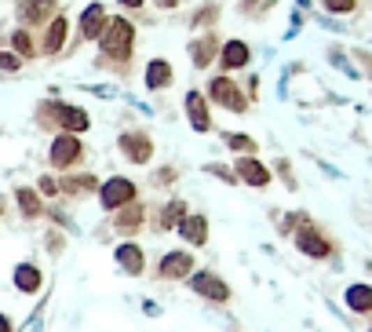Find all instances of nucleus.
I'll return each mask as SVG.
<instances>
[{
    "label": "nucleus",
    "instance_id": "1",
    "mask_svg": "<svg viewBox=\"0 0 372 332\" xmlns=\"http://www.w3.org/2000/svg\"><path fill=\"white\" fill-rule=\"evenodd\" d=\"M99 52H103V66H110V62H132V52H135V26L124 19V15H113V19L106 22V29L99 33Z\"/></svg>",
    "mask_w": 372,
    "mask_h": 332
},
{
    "label": "nucleus",
    "instance_id": "2",
    "mask_svg": "<svg viewBox=\"0 0 372 332\" xmlns=\"http://www.w3.org/2000/svg\"><path fill=\"white\" fill-rule=\"evenodd\" d=\"M37 121L40 124H59L62 132H70V135H80V132H88L91 128V117H88V110H80V106H70V103H44L37 110Z\"/></svg>",
    "mask_w": 372,
    "mask_h": 332
},
{
    "label": "nucleus",
    "instance_id": "3",
    "mask_svg": "<svg viewBox=\"0 0 372 332\" xmlns=\"http://www.w3.org/2000/svg\"><path fill=\"white\" fill-rule=\"evenodd\" d=\"M95 197H99L103 212H110V216H113L117 209H124V204L139 201V183H135V179H128V176H110L106 183H99Z\"/></svg>",
    "mask_w": 372,
    "mask_h": 332
},
{
    "label": "nucleus",
    "instance_id": "4",
    "mask_svg": "<svg viewBox=\"0 0 372 332\" xmlns=\"http://www.w3.org/2000/svg\"><path fill=\"white\" fill-rule=\"evenodd\" d=\"M193 271H198V256L190 248H168L165 256L157 259L154 278L157 281H186Z\"/></svg>",
    "mask_w": 372,
    "mask_h": 332
},
{
    "label": "nucleus",
    "instance_id": "5",
    "mask_svg": "<svg viewBox=\"0 0 372 332\" xmlns=\"http://www.w3.org/2000/svg\"><path fill=\"white\" fill-rule=\"evenodd\" d=\"M186 285H190L193 296H201V299H208V303H216V307L230 303V296H234L230 281H226L223 274H216V271H193L186 278Z\"/></svg>",
    "mask_w": 372,
    "mask_h": 332
},
{
    "label": "nucleus",
    "instance_id": "6",
    "mask_svg": "<svg viewBox=\"0 0 372 332\" xmlns=\"http://www.w3.org/2000/svg\"><path fill=\"white\" fill-rule=\"evenodd\" d=\"M47 161H52L55 172H73L80 161H84V142L70 132H59L47 146Z\"/></svg>",
    "mask_w": 372,
    "mask_h": 332
},
{
    "label": "nucleus",
    "instance_id": "7",
    "mask_svg": "<svg viewBox=\"0 0 372 332\" xmlns=\"http://www.w3.org/2000/svg\"><path fill=\"white\" fill-rule=\"evenodd\" d=\"M208 99L223 110H230V114H245L248 110V95L237 88V81H230V73H219L208 81Z\"/></svg>",
    "mask_w": 372,
    "mask_h": 332
},
{
    "label": "nucleus",
    "instance_id": "8",
    "mask_svg": "<svg viewBox=\"0 0 372 332\" xmlns=\"http://www.w3.org/2000/svg\"><path fill=\"white\" fill-rule=\"evenodd\" d=\"M147 219H150V209H147V201H132V204H124V209L113 212V234H121V241H135V234H142V227H147Z\"/></svg>",
    "mask_w": 372,
    "mask_h": 332
},
{
    "label": "nucleus",
    "instance_id": "9",
    "mask_svg": "<svg viewBox=\"0 0 372 332\" xmlns=\"http://www.w3.org/2000/svg\"><path fill=\"white\" fill-rule=\"evenodd\" d=\"M292 241L299 248V256H306V259H329L332 256V241L321 234V227L311 223V219H306V223L292 234Z\"/></svg>",
    "mask_w": 372,
    "mask_h": 332
},
{
    "label": "nucleus",
    "instance_id": "10",
    "mask_svg": "<svg viewBox=\"0 0 372 332\" xmlns=\"http://www.w3.org/2000/svg\"><path fill=\"white\" fill-rule=\"evenodd\" d=\"M113 263H117V271L128 274V278L147 274V252H142L139 241H121L117 248H113Z\"/></svg>",
    "mask_w": 372,
    "mask_h": 332
},
{
    "label": "nucleus",
    "instance_id": "11",
    "mask_svg": "<svg viewBox=\"0 0 372 332\" xmlns=\"http://www.w3.org/2000/svg\"><path fill=\"white\" fill-rule=\"evenodd\" d=\"M186 212H190V204H186L183 197H168V201H161V204H157V212H154V219H150V227L161 230V234H172V230H179V223L186 219Z\"/></svg>",
    "mask_w": 372,
    "mask_h": 332
},
{
    "label": "nucleus",
    "instance_id": "12",
    "mask_svg": "<svg viewBox=\"0 0 372 332\" xmlns=\"http://www.w3.org/2000/svg\"><path fill=\"white\" fill-rule=\"evenodd\" d=\"M117 150L124 153V161H132V165H150L154 161V139L147 132H124L117 139Z\"/></svg>",
    "mask_w": 372,
    "mask_h": 332
},
{
    "label": "nucleus",
    "instance_id": "13",
    "mask_svg": "<svg viewBox=\"0 0 372 332\" xmlns=\"http://www.w3.org/2000/svg\"><path fill=\"white\" fill-rule=\"evenodd\" d=\"M234 176H237V183L255 186V190H263V186L274 183V172L260 161V157H237V161H234Z\"/></svg>",
    "mask_w": 372,
    "mask_h": 332
},
{
    "label": "nucleus",
    "instance_id": "14",
    "mask_svg": "<svg viewBox=\"0 0 372 332\" xmlns=\"http://www.w3.org/2000/svg\"><path fill=\"white\" fill-rule=\"evenodd\" d=\"M183 237V248H204L208 245V216L204 212H186V219L175 230Z\"/></svg>",
    "mask_w": 372,
    "mask_h": 332
},
{
    "label": "nucleus",
    "instance_id": "15",
    "mask_svg": "<svg viewBox=\"0 0 372 332\" xmlns=\"http://www.w3.org/2000/svg\"><path fill=\"white\" fill-rule=\"evenodd\" d=\"M59 15L55 0H19V19L22 26H44Z\"/></svg>",
    "mask_w": 372,
    "mask_h": 332
},
{
    "label": "nucleus",
    "instance_id": "16",
    "mask_svg": "<svg viewBox=\"0 0 372 332\" xmlns=\"http://www.w3.org/2000/svg\"><path fill=\"white\" fill-rule=\"evenodd\" d=\"M186 117H190V128L193 132H212V110H208V99L193 88V91H186Z\"/></svg>",
    "mask_w": 372,
    "mask_h": 332
},
{
    "label": "nucleus",
    "instance_id": "17",
    "mask_svg": "<svg viewBox=\"0 0 372 332\" xmlns=\"http://www.w3.org/2000/svg\"><path fill=\"white\" fill-rule=\"evenodd\" d=\"M11 285H15V292H22V296H37L44 289V271L37 263H19L11 271Z\"/></svg>",
    "mask_w": 372,
    "mask_h": 332
},
{
    "label": "nucleus",
    "instance_id": "18",
    "mask_svg": "<svg viewBox=\"0 0 372 332\" xmlns=\"http://www.w3.org/2000/svg\"><path fill=\"white\" fill-rule=\"evenodd\" d=\"M106 22H110L106 8H103V4H88L84 11H80V22H77L80 40H99V33L106 29Z\"/></svg>",
    "mask_w": 372,
    "mask_h": 332
},
{
    "label": "nucleus",
    "instance_id": "19",
    "mask_svg": "<svg viewBox=\"0 0 372 332\" xmlns=\"http://www.w3.org/2000/svg\"><path fill=\"white\" fill-rule=\"evenodd\" d=\"M248 62H252V47H248L245 40H226V44L219 47V66H223L226 73L245 70Z\"/></svg>",
    "mask_w": 372,
    "mask_h": 332
},
{
    "label": "nucleus",
    "instance_id": "20",
    "mask_svg": "<svg viewBox=\"0 0 372 332\" xmlns=\"http://www.w3.org/2000/svg\"><path fill=\"white\" fill-rule=\"evenodd\" d=\"M15 204H19V212L29 219V223H37V219L47 216V204H44V197L37 194L34 186H19V190H15Z\"/></svg>",
    "mask_w": 372,
    "mask_h": 332
},
{
    "label": "nucleus",
    "instance_id": "21",
    "mask_svg": "<svg viewBox=\"0 0 372 332\" xmlns=\"http://www.w3.org/2000/svg\"><path fill=\"white\" fill-rule=\"evenodd\" d=\"M172 81H175V70H172V62H168V59H150V62H147V73H142V84H147L150 91L168 88Z\"/></svg>",
    "mask_w": 372,
    "mask_h": 332
},
{
    "label": "nucleus",
    "instance_id": "22",
    "mask_svg": "<svg viewBox=\"0 0 372 332\" xmlns=\"http://www.w3.org/2000/svg\"><path fill=\"white\" fill-rule=\"evenodd\" d=\"M343 303H347V310H350V314H372V285H365V281L347 285Z\"/></svg>",
    "mask_w": 372,
    "mask_h": 332
},
{
    "label": "nucleus",
    "instance_id": "23",
    "mask_svg": "<svg viewBox=\"0 0 372 332\" xmlns=\"http://www.w3.org/2000/svg\"><path fill=\"white\" fill-rule=\"evenodd\" d=\"M99 190V179L91 176V172H84V176H66V179H59V194L62 197H88Z\"/></svg>",
    "mask_w": 372,
    "mask_h": 332
},
{
    "label": "nucleus",
    "instance_id": "24",
    "mask_svg": "<svg viewBox=\"0 0 372 332\" xmlns=\"http://www.w3.org/2000/svg\"><path fill=\"white\" fill-rule=\"evenodd\" d=\"M66 33H70V22H66V15H55L52 22H47V33H44V52L47 55H55V52H62L66 47Z\"/></svg>",
    "mask_w": 372,
    "mask_h": 332
},
{
    "label": "nucleus",
    "instance_id": "25",
    "mask_svg": "<svg viewBox=\"0 0 372 332\" xmlns=\"http://www.w3.org/2000/svg\"><path fill=\"white\" fill-rule=\"evenodd\" d=\"M216 47H219V37L216 33H204L201 40H193L190 44V62L198 70H204V66H212V59H216Z\"/></svg>",
    "mask_w": 372,
    "mask_h": 332
},
{
    "label": "nucleus",
    "instance_id": "26",
    "mask_svg": "<svg viewBox=\"0 0 372 332\" xmlns=\"http://www.w3.org/2000/svg\"><path fill=\"white\" fill-rule=\"evenodd\" d=\"M223 142H226L230 150H237L241 157H255V150H260V142H255L252 135H245V132H226Z\"/></svg>",
    "mask_w": 372,
    "mask_h": 332
},
{
    "label": "nucleus",
    "instance_id": "27",
    "mask_svg": "<svg viewBox=\"0 0 372 332\" xmlns=\"http://www.w3.org/2000/svg\"><path fill=\"white\" fill-rule=\"evenodd\" d=\"M11 47H15V55H19V59H34L37 55L34 37H29L26 29H15V33H11Z\"/></svg>",
    "mask_w": 372,
    "mask_h": 332
},
{
    "label": "nucleus",
    "instance_id": "28",
    "mask_svg": "<svg viewBox=\"0 0 372 332\" xmlns=\"http://www.w3.org/2000/svg\"><path fill=\"white\" fill-rule=\"evenodd\" d=\"M44 310H47V296H40V303H37L34 314H29V322L22 329H15V332H44Z\"/></svg>",
    "mask_w": 372,
    "mask_h": 332
},
{
    "label": "nucleus",
    "instance_id": "29",
    "mask_svg": "<svg viewBox=\"0 0 372 332\" xmlns=\"http://www.w3.org/2000/svg\"><path fill=\"white\" fill-rule=\"evenodd\" d=\"M44 248H47V252H52V256H59V252H62V248H66V237H62V234H59V230L52 227V230H47V234H44Z\"/></svg>",
    "mask_w": 372,
    "mask_h": 332
},
{
    "label": "nucleus",
    "instance_id": "30",
    "mask_svg": "<svg viewBox=\"0 0 372 332\" xmlns=\"http://www.w3.org/2000/svg\"><path fill=\"white\" fill-rule=\"evenodd\" d=\"M34 190H37L40 197H59V179H55V176H40Z\"/></svg>",
    "mask_w": 372,
    "mask_h": 332
},
{
    "label": "nucleus",
    "instance_id": "31",
    "mask_svg": "<svg viewBox=\"0 0 372 332\" xmlns=\"http://www.w3.org/2000/svg\"><path fill=\"white\" fill-rule=\"evenodd\" d=\"M325 4V11H332V15H350L354 8H358V0H321Z\"/></svg>",
    "mask_w": 372,
    "mask_h": 332
},
{
    "label": "nucleus",
    "instance_id": "32",
    "mask_svg": "<svg viewBox=\"0 0 372 332\" xmlns=\"http://www.w3.org/2000/svg\"><path fill=\"white\" fill-rule=\"evenodd\" d=\"M22 70V59L15 52H0V73H19Z\"/></svg>",
    "mask_w": 372,
    "mask_h": 332
},
{
    "label": "nucleus",
    "instance_id": "33",
    "mask_svg": "<svg viewBox=\"0 0 372 332\" xmlns=\"http://www.w3.org/2000/svg\"><path fill=\"white\" fill-rule=\"evenodd\" d=\"M204 172L208 176H216V179H223V183H237V176H234V168H226V165H204Z\"/></svg>",
    "mask_w": 372,
    "mask_h": 332
},
{
    "label": "nucleus",
    "instance_id": "34",
    "mask_svg": "<svg viewBox=\"0 0 372 332\" xmlns=\"http://www.w3.org/2000/svg\"><path fill=\"white\" fill-rule=\"evenodd\" d=\"M216 15H219V8H216V4H208L204 11H198V15H193V26H212V19H216Z\"/></svg>",
    "mask_w": 372,
    "mask_h": 332
},
{
    "label": "nucleus",
    "instance_id": "35",
    "mask_svg": "<svg viewBox=\"0 0 372 332\" xmlns=\"http://www.w3.org/2000/svg\"><path fill=\"white\" fill-rule=\"evenodd\" d=\"M175 179H179V172L168 165V168H161L157 176H154V186H168V183H175Z\"/></svg>",
    "mask_w": 372,
    "mask_h": 332
},
{
    "label": "nucleus",
    "instance_id": "36",
    "mask_svg": "<svg viewBox=\"0 0 372 332\" xmlns=\"http://www.w3.org/2000/svg\"><path fill=\"white\" fill-rule=\"evenodd\" d=\"M0 332H15V322L8 318V314H4V310H0Z\"/></svg>",
    "mask_w": 372,
    "mask_h": 332
},
{
    "label": "nucleus",
    "instance_id": "37",
    "mask_svg": "<svg viewBox=\"0 0 372 332\" xmlns=\"http://www.w3.org/2000/svg\"><path fill=\"white\" fill-rule=\"evenodd\" d=\"M117 4H124V8H142L147 0H117Z\"/></svg>",
    "mask_w": 372,
    "mask_h": 332
},
{
    "label": "nucleus",
    "instance_id": "38",
    "mask_svg": "<svg viewBox=\"0 0 372 332\" xmlns=\"http://www.w3.org/2000/svg\"><path fill=\"white\" fill-rule=\"evenodd\" d=\"M154 4H161V8H175L179 0H154Z\"/></svg>",
    "mask_w": 372,
    "mask_h": 332
},
{
    "label": "nucleus",
    "instance_id": "39",
    "mask_svg": "<svg viewBox=\"0 0 372 332\" xmlns=\"http://www.w3.org/2000/svg\"><path fill=\"white\" fill-rule=\"evenodd\" d=\"M369 332H372V329H369Z\"/></svg>",
    "mask_w": 372,
    "mask_h": 332
}]
</instances>
